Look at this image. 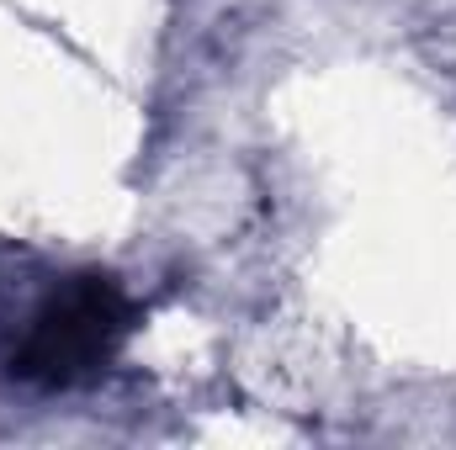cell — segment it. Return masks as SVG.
Here are the masks:
<instances>
[{"instance_id":"1","label":"cell","mask_w":456,"mask_h":450,"mask_svg":"<svg viewBox=\"0 0 456 450\" xmlns=\"http://www.w3.org/2000/svg\"><path fill=\"white\" fill-rule=\"evenodd\" d=\"M133 334V302L102 270L48 276L0 329V371L21 387H86Z\"/></svg>"}]
</instances>
